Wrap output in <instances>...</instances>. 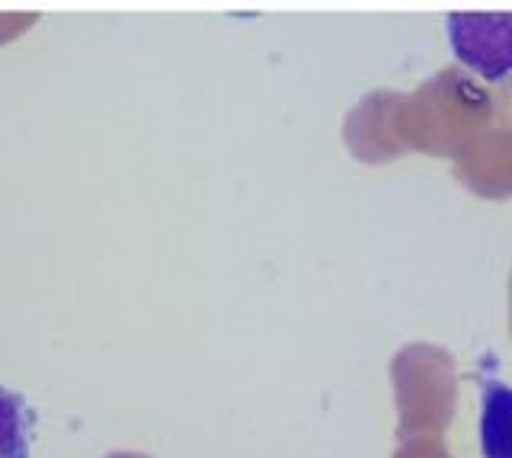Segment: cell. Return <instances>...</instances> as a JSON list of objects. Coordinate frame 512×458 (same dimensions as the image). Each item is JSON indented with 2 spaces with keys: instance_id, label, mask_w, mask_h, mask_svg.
I'll return each mask as SVG.
<instances>
[{
  "instance_id": "3",
  "label": "cell",
  "mask_w": 512,
  "mask_h": 458,
  "mask_svg": "<svg viewBox=\"0 0 512 458\" xmlns=\"http://www.w3.org/2000/svg\"><path fill=\"white\" fill-rule=\"evenodd\" d=\"M36 410L20 391L0 385V458H32Z\"/></svg>"
},
{
  "instance_id": "2",
  "label": "cell",
  "mask_w": 512,
  "mask_h": 458,
  "mask_svg": "<svg viewBox=\"0 0 512 458\" xmlns=\"http://www.w3.org/2000/svg\"><path fill=\"white\" fill-rule=\"evenodd\" d=\"M480 455L512 458V385L496 375H480Z\"/></svg>"
},
{
  "instance_id": "1",
  "label": "cell",
  "mask_w": 512,
  "mask_h": 458,
  "mask_svg": "<svg viewBox=\"0 0 512 458\" xmlns=\"http://www.w3.org/2000/svg\"><path fill=\"white\" fill-rule=\"evenodd\" d=\"M445 36L452 55L484 81H503L512 74V13H448Z\"/></svg>"
}]
</instances>
